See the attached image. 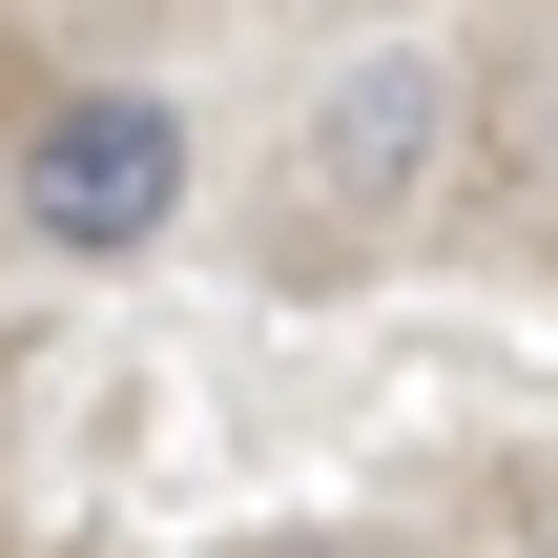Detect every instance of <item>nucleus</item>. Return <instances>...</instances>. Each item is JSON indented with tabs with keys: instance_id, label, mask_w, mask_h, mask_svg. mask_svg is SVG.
<instances>
[{
	"instance_id": "3",
	"label": "nucleus",
	"mask_w": 558,
	"mask_h": 558,
	"mask_svg": "<svg viewBox=\"0 0 558 558\" xmlns=\"http://www.w3.org/2000/svg\"><path fill=\"white\" fill-rule=\"evenodd\" d=\"M518 207H538V228H558V62H538V83H518Z\"/></svg>"
},
{
	"instance_id": "2",
	"label": "nucleus",
	"mask_w": 558,
	"mask_h": 558,
	"mask_svg": "<svg viewBox=\"0 0 558 558\" xmlns=\"http://www.w3.org/2000/svg\"><path fill=\"white\" fill-rule=\"evenodd\" d=\"M0 207H21L41 269H124V248H166V207H186V104H166V83H62V104L21 124Z\"/></svg>"
},
{
	"instance_id": "1",
	"label": "nucleus",
	"mask_w": 558,
	"mask_h": 558,
	"mask_svg": "<svg viewBox=\"0 0 558 558\" xmlns=\"http://www.w3.org/2000/svg\"><path fill=\"white\" fill-rule=\"evenodd\" d=\"M435 186H456V62H435V41H373V62L311 83V124H290V166H269V269L331 290V269L414 248Z\"/></svg>"
}]
</instances>
